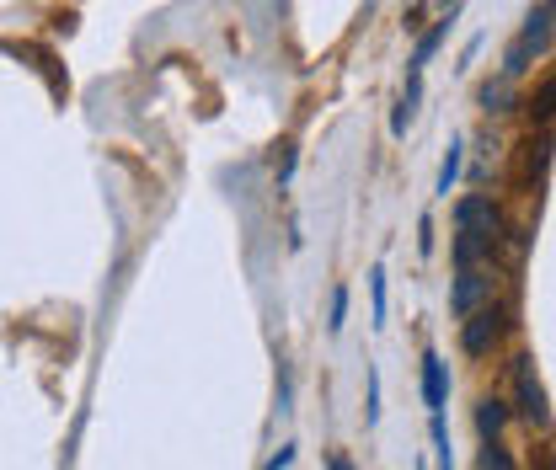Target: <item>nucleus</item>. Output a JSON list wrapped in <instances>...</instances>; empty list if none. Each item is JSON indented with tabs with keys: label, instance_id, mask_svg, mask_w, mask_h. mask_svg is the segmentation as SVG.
<instances>
[{
	"label": "nucleus",
	"instance_id": "1",
	"mask_svg": "<svg viewBox=\"0 0 556 470\" xmlns=\"http://www.w3.org/2000/svg\"><path fill=\"white\" fill-rule=\"evenodd\" d=\"M551 33H556V27H551V17H546V6L530 11V17H524V27H519V38L508 43V54H503V81H519V75L530 70L540 54H546Z\"/></svg>",
	"mask_w": 556,
	"mask_h": 470
},
{
	"label": "nucleus",
	"instance_id": "2",
	"mask_svg": "<svg viewBox=\"0 0 556 470\" xmlns=\"http://www.w3.org/2000/svg\"><path fill=\"white\" fill-rule=\"evenodd\" d=\"M455 230L476 235L482 246H498V235H503V214H498V203H492L487 193H466V198L455 203Z\"/></svg>",
	"mask_w": 556,
	"mask_h": 470
},
{
	"label": "nucleus",
	"instance_id": "3",
	"mask_svg": "<svg viewBox=\"0 0 556 470\" xmlns=\"http://www.w3.org/2000/svg\"><path fill=\"white\" fill-rule=\"evenodd\" d=\"M503 332H508V310L503 305H482L476 316L460 321V348H466L471 358H482V353H492L503 342Z\"/></svg>",
	"mask_w": 556,
	"mask_h": 470
},
{
	"label": "nucleus",
	"instance_id": "4",
	"mask_svg": "<svg viewBox=\"0 0 556 470\" xmlns=\"http://www.w3.org/2000/svg\"><path fill=\"white\" fill-rule=\"evenodd\" d=\"M514 412L530 422V428H546V422H551L546 385L535 380V358H514Z\"/></svg>",
	"mask_w": 556,
	"mask_h": 470
},
{
	"label": "nucleus",
	"instance_id": "5",
	"mask_svg": "<svg viewBox=\"0 0 556 470\" xmlns=\"http://www.w3.org/2000/svg\"><path fill=\"white\" fill-rule=\"evenodd\" d=\"M492 300V268H455V284H450V316L455 321H466V316H476Z\"/></svg>",
	"mask_w": 556,
	"mask_h": 470
},
{
	"label": "nucleus",
	"instance_id": "6",
	"mask_svg": "<svg viewBox=\"0 0 556 470\" xmlns=\"http://www.w3.org/2000/svg\"><path fill=\"white\" fill-rule=\"evenodd\" d=\"M444 401H450V364H444L439 353H423V406H428V417H439Z\"/></svg>",
	"mask_w": 556,
	"mask_h": 470
},
{
	"label": "nucleus",
	"instance_id": "7",
	"mask_svg": "<svg viewBox=\"0 0 556 470\" xmlns=\"http://www.w3.org/2000/svg\"><path fill=\"white\" fill-rule=\"evenodd\" d=\"M508 412H514V406H508L503 396H482V401H476V433H482V444H498V433L508 428Z\"/></svg>",
	"mask_w": 556,
	"mask_h": 470
},
{
	"label": "nucleus",
	"instance_id": "8",
	"mask_svg": "<svg viewBox=\"0 0 556 470\" xmlns=\"http://www.w3.org/2000/svg\"><path fill=\"white\" fill-rule=\"evenodd\" d=\"M455 11H460V0H455V6H450V11H444V17H439L434 27H428V33H423V38H417V49H412V75H423V65H428V59H434V54H439V43H444V38H450V17H455Z\"/></svg>",
	"mask_w": 556,
	"mask_h": 470
},
{
	"label": "nucleus",
	"instance_id": "9",
	"mask_svg": "<svg viewBox=\"0 0 556 470\" xmlns=\"http://www.w3.org/2000/svg\"><path fill=\"white\" fill-rule=\"evenodd\" d=\"M417 107H423V75H407V91H401V102H396V113H391V134H407L412 129Z\"/></svg>",
	"mask_w": 556,
	"mask_h": 470
},
{
	"label": "nucleus",
	"instance_id": "10",
	"mask_svg": "<svg viewBox=\"0 0 556 470\" xmlns=\"http://www.w3.org/2000/svg\"><path fill=\"white\" fill-rule=\"evenodd\" d=\"M460 166H466V145H460V139H450V155H444V166H439V182H434V193H439V198H450V193H455V182H460Z\"/></svg>",
	"mask_w": 556,
	"mask_h": 470
},
{
	"label": "nucleus",
	"instance_id": "11",
	"mask_svg": "<svg viewBox=\"0 0 556 470\" xmlns=\"http://www.w3.org/2000/svg\"><path fill=\"white\" fill-rule=\"evenodd\" d=\"M428 433H434V460L439 470H455V449H450V428H444V412L428 417Z\"/></svg>",
	"mask_w": 556,
	"mask_h": 470
},
{
	"label": "nucleus",
	"instance_id": "12",
	"mask_svg": "<svg viewBox=\"0 0 556 470\" xmlns=\"http://www.w3.org/2000/svg\"><path fill=\"white\" fill-rule=\"evenodd\" d=\"M530 118H535V123H551V118H556V75H546V81H540L535 102H530Z\"/></svg>",
	"mask_w": 556,
	"mask_h": 470
},
{
	"label": "nucleus",
	"instance_id": "13",
	"mask_svg": "<svg viewBox=\"0 0 556 470\" xmlns=\"http://www.w3.org/2000/svg\"><path fill=\"white\" fill-rule=\"evenodd\" d=\"M482 107L487 113H508V107H514V81H487L482 86Z\"/></svg>",
	"mask_w": 556,
	"mask_h": 470
},
{
	"label": "nucleus",
	"instance_id": "14",
	"mask_svg": "<svg viewBox=\"0 0 556 470\" xmlns=\"http://www.w3.org/2000/svg\"><path fill=\"white\" fill-rule=\"evenodd\" d=\"M476 470H519V460H514L503 444H482V454H476Z\"/></svg>",
	"mask_w": 556,
	"mask_h": 470
},
{
	"label": "nucleus",
	"instance_id": "15",
	"mask_svg": "<svg viewBox=\"0 0 556 470\" xmlns=\"http://www.w3.org/2000/svg\"><path fill=\"white\" fill-rule=\"evenodd\" d=\"M369 305H375V326H385V268H369Z\"/></svg>",
	"mask_w": 556,
	"mask_h": 470
},
{
	"label": "nucleus",
	"instance_id": "16",
	"mask_svg": "<svg viewBox=\"0 0 556 470\" xmlns=\"http://www.w3.org/2000/svg\"><path fill=\"white\" fill-rule=\"evenodd\" d=\"M343 321H348V284H337L327 305V332H343Z\"/></svg>",
	"mask_w": 556,
	"mask_h": 470
},
{
	"label": "nucleus",
	"instance_id": "17",
	"mask_svg": "<svg viewBox=\"0 0 556 470\" xmlns=\"http://www.w3.org/2000/svg\"><path fill=\"white\" fill-rule=\"evenodd\" d=\"M295 161H300L295 145H278V161H273V182H278V187H289V177H295Z\"/></svg>",
	"mask_w": 556,
	"mask_h": 470
},
{
	"label": "nucleus",
	"instance_id": "18",
	"mask_svg": "<svg viewBox=\"0 0 556 470\" xmlns=\"http://www.w3.org/2000/svg\"><path fill=\"white\" fill-rule=\"evenodd\" d=\"M364 380H369V396H364V417H369V428H375V422H380V369H369Z\"/></svg>",
	"mask_w": 556,
	"mask_h": 470
},
{
	"label": "nucleus",
	"instance_id": "19",
	"mask_svg": "<svg viewBox=\"0 0 556 470\" xmlns=\"http://www.w3.org/2000/svg\"><path fill=\"white\" fill-rule=\"evenodd\" d=\"M289 465H295V444H284V449H278V454H273V460L262 465V470H289Z\"/></svg>",
	"mask_w": 556,
	"mask_h": 470
},
{
	"label": "nucleus",
	"instance_id": "20",
	"mask_svg": "<svg viewBox=\"0 0 556 470\" xmlns=\"http://www.w3.org/2000/svg\"><path fill=\"white\" fill-rule=\"evenodd\" d=\"M278 412H289V369H278Z\"/></svg>",
	"mask_w": 556,
	"mask_h": 470
},
{
	"label": "nucleus",
	"instance_id": "21",
	"mask_svg": "<svg viewBox=\"0 0 556 470\" xmlns=\"http://www.w3.org/2000/svg\"><path fill=\"white\" fill-rule=\"evenodd\" d=\"M535 470H556V444H546V449L535 454Z\"/></svg>",
	"mask_w": 556,
	"mask_h": 470
},
{
	"label": "nucleus",
	"instance_id": "22",
	"mask_svg": "<svg viewBox=\"0 0 556 470\" xmlns=\"http://www.w3.org/2000/svg\"><path fill=\"white\" fill-rule=\"evenodd\" d=\"M327 470H353V460H348V454H332V460H327Z\"/></svg>",
	"mask_w": 556,
	"mask_h": 470
},
{
	"label": "nucleus",
	"instance_id": "23",
	"mask_svg": "<svg viewBox=\"0 0 556 470\" xmlns=\"http://www.w3.org/2000/svg\"><path fill=\"white\" fill-rule=\"evenodd\" d=\"M546 17H551V27H556V0H546Z\"/></svg>",
	"mask_w": 556,
	"mask_h": 470
}]
</instances>
